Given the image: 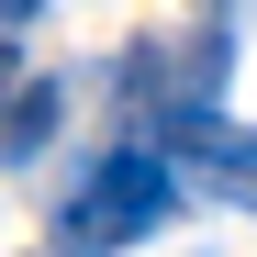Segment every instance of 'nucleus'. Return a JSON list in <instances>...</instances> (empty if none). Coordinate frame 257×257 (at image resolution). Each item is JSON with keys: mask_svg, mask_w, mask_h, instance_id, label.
Returning <instances> with one entry per match:
<instances>
[{"mask_svg": "<svg viewBox=\"0 0 257 257\" xmlns=\"http://www.w3.org/2000/svg\"><path fill=\"white\" fill-rule=\"evenodd\" d=\"M168 212H179V179H168V157H157V146H123V157H101V179L67 201L56 257H123V246H146Z\"/></svg>", "mask_w": 257, "mask_h": 257, "instance_id": "obj_1", "label": "nucleus"}, {"mask_svg": "<svg viewBox=\"0 0 257 257\" xmlns=\"http://www.w3.org/2000/svg\"><path fill=\"white\" fill-rule=\"evenodd\" d=\"M56 112H67V90H56V78H23V90L12 101H0V157H45V135H56Z\"/></svg>", "mask_w": 257, "mask_h": 257, "instance_id": "obj_2", "label": "nucleus"}, {"mask_svg": "<svg viewBox=\"0 0 257 257\" xmlns=\"http://www.w3.org/2000/svg\"><path fill=\"white\" fill-rule=\"evenodd\" d=\"M12 23H34V0H0V34H12Z\"/></svg>", "mask_w": 257, "mask_h": 257, "instance_id": "obj_3", "label": "nucleus"}]
</instances>
